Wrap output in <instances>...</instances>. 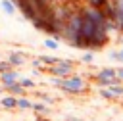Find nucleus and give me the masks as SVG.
Segmentation results:
<instances>
[{"label": "nucleus", "mask_w": 123, "mask_h": 121, "mask_svg": "<svg viewBox=\"0 0 123 121\" xmlns=\"http://www.w3.org/2000/svg\"><path fill=\"white\" fill-rule=\"evenodd\" d=\"M60 90L65 92V94H83V92L86 90V79H85L83 75L73 73L71 77H67V79L62 81Z\"/></svg>", "instance_id": "f257e3e1"}, {"label": "nucleus", "mask_w": 123, "mask_h": 121, "mask_svg": "<svg viewBox=\"0 0 123 121\" xmlns=\"http://www.w3.org/2000/svg\"><path fill=\"white\" fill-rule=\"evenodd\" d=\"M46 71L50 73V77H60V79H67L73 75L75 71V61L73 60H60L56 65L46 67Z\"/></svg>", "instance_id": "f03ea898"}, {"label": "nucleus", "mask_w": 123, "mask_h": 121, "mask_svg": "<svg viewBox=\"0 0 123 121\" xmlns=\"http://www.w3.org/2000/svg\"><path fill=\"white\" fill-rule=\"evenodd\" d=\"M19 79H21V75H19L17 69H10V71H6V73L0 75V83H2L4 88H6V86H12V85H15V83H19Z\"/></svg>", "instance_id": "7ed1b4c3"}, {"label": "nucleus", "mask_w": 123, "mask_h": 121, "mask_svg": "<svg viewBox=\"0 0 123 121\" xmlns=\"http://www.w3.org/2000/svg\"><path fill=\"white\" fill-rule=\"evenodd\" d=\"M6 60L10 61V65H12L13 69H17V67L25 65V61H27V56H25L23 52H19V50H12V52L8 54V58H6Z\"/></svg>", "instance_id": "20e7f679"}, {"label": "nucleus", "mask_w": 123, "mask_h": 121, "mask_svg": "<svg viewBox=\"0 0 123 121\" xmlns=\"http://www.w3.org/2000/svg\"><path fill=\"white\" fill-rule=\"evenodd\" d=\"M94 77H100V79H117V67H100Z\"/></svg>", "instance_id": "39448f33"}, {"label": "nucleus", "mask_w": 123, "mask_h": 121, "mask_svg": "<svg viewBox=\"0 0 123 121\" xmlns=\"http://www.w3.org/2000/svg\"><path fill=\"white\" fill-rule=\"evenodd\" d=\"M0 106L4 109H17V98L15 96H10V94H4L0 98Z\"/></svg>", "instance_id": "423d86ee"}, {"label": "nucleus", "mask_w": 123, "mask_h": 121, "mask_svg": "<svg viewBox=\"0 0 123 121\" xmlns=\"http://www.w3.org/2000/svg\"><path fill=\"white\" fill-rule=\"evenodd\" d=\"M6 90V94H10V96H15V98H19V96H25V88L19 85V83H15V85H12V86H6L4 88Z\"/></svg>", "instance_id": "0eeeda50"}, {"label": "nucleus", "mask_w": 123, "mask_h": 121, "mask_svg": "<svg viewBox=\"0 0 123 121\" xmlns=\"http://www.w3.org/2000/svg\"><path fill=\"white\" fill-rule=\"evenodd\" d=\"M0 8L6 15H13L17 12V6L13 4V0H0Z\"/></svg>", "instance_id": "6e6552de"}, {"label": "nucleus", "mask_w": 123, "mask_h": 121, "mask_svg": "<svg viewBox=\"0 0 123 121\" xmlns=\"http://www.w3.org/2000/svg\"><path fill=\"white\" fill-rule=\"evenodd\" d=\"M33 111H35L37 115H48V113H50V106H46L44 102L37 100V102H33Z\"/></svg>", "instance_id": "1a4fd4ad"}, {"label": "nucleus", "mask_w": 123, "mask_h": 121, "mask_svg": "<svg viewBox=\"0 0 123 121\" xmlns=\"http://www.w3.org/2000/svg\"><path fill=\"white\" fill-rule=\"evenodd\" d=\"M38 61H40L44 67H52V65H56V63L60 61V58L50 56V54H42V56H38Z\"/></svg>", "instance_id": "9d476101"}, {"label": "nucleus", "mask_w": 123, "mask_h": 121, "mask_svg": "<svg viewBox=\"0 0 123 121\" xmlns=\"http://www.w3.org/2000/svg\"><path fill=\"white\" fill-rule=\"evenodd\" d=\"M17 109H33V100L27 96H19L17 98Z\"/></svg>", "instance_id": "9b49d317"}, {"label": "nucleus", "mask_w": 123, "mask_h": 121, "mask_svg": "<svg viewBox=\"0 0 123 121\" xmlns=\"http://www.w3.org/2000/svg\"><path fill=\"white\" fill-rule=\"evenodd\" d=\"M42 44H44L46 50H58V48H60V40H58V38H52V36H46V38L42 40Z\"/></svg>", "instance_id": "f8f14e48"}, {"label": "nucleus", "mask_w": 123, "mask_h": 121, "mask_svg": "<svg viewBox=\"0 0 123 121\" xmlns=\"http://www.w3.org/2000/svg\"><path fill=\"white\" fill-rule=\"evenodd\" d=\"M19 85H21L25 90H35V88H37V83H35L31 77H21V79H19Z\"/></svg>", "instance_id": "ddd939ff"}, {"label": "nucleus", "mask_w": 123, "mask_h": 121, "mask_svg": "<svg viewBox=\"0 0 123 121\" xmlns=\"http://www.w3.org/2000/svg\"><path fill=\"white\" fill-rule=\"evenodd\" d=\"M108 58L113 60L115 63H123V46H121L119 50H111V52L108 54Z\"/></svg>", "instance_id": "4468645a"}, {"label": "nucleus", "mask_w": 123, "mask_h": 121, "mask_svg": "<svg viewBox=\"0 0 123 121\" xmlns=\"http://www.w3.org/2000/svg\"><path fill=\"white\" fill-rule=\"evenodd\" d=\"M37 98H40V102H44L46 106L56 104V98H54L52 94H48V92H38V94H37Z\"/></svg>", "instance_id": "2eb2a0df"}, {"label": "nucleus", "mask_w": 123, "mask_h": 121, "mask_svg": "<svg viewBox=\"0 0 123 121\" xmlns=\"http://www.w3.org/2000/svg\"><path fill=\"white\" fill-rule=\"evenodd\" d=\"M83 4H85V6H90V8H98V10H102V8L108 4V0H83Z\"/></svg>", "instance_id": "dca6fc26"}, {"label": "nucleus", "mask_w": 123, "mask_h": 121, "mask_svg": "<svg viewBox=\"0 0 123 121\" xmlns=\"http://www.w3.org/2000/svg\"><path fill=\"white\" fill-rule=\"evenodd\" d=\"M110 90L115 96V100H123V85H111Z\"/></svg>", "instance_id": "f3484780"}, {"label": "nucleus", "mask_w": 123, "mask_h": 121, "mask_svg": "<svg viewBox=\"0 0 123 121\" xmlns=\"http://www.w3.org/2000/svg\"><path fill=\"white\" fill-rule=\"evenodd\" d=\"M81 61H83V63H92V61H94V52L85 50V52L81 54Z\"/></svg>", "instance_id": "a211bd4d"}, {"label": "nucleus", "mask_w": 123, "mask_h": 121, "mask_svg": "<svg viewBox=\"0 0 123 121\" xmlns=\"http://www.w3.org/2000/svg\"><path fill=\"white\" fill-rule=\"evenodd\" d=\"M98 94H100V98H104V100H115V96L111 94L110 88H98Z\"/></svg>", "instance_id": "6ab92c4d"}, {"label": "nucleus", "mask_w": 123, "mask_h": 121, "mask_svg": "<svg viewBox=\"0 0 123 121\" xmlns=\"http://www.w3.org/2000/svg\"><path fill=\"white\" fill-rule=\"evenodd\" d=\"M10 69H13V67L10 65V61H8V60H0V75L6 73V71H10Z\"/></svg>", "instance_id": "aec40b11"}, {"label": "nucleus", "mask_w": 123, "mask_h": 121, "mask_svg": "<svg viewBox=\"0 0 123 121\" xmlns=\"http://www.w3.org/2000/svg\"><path fill=\"white\" fill-rule=\"evenodd\" d=\"M62 81H63V79H60V77H50V85H52V86H56V88H60V86H62Z\"/></svg>", "instance_id": "412c9836"}, {"label": "nucleus", "mask_w": 123, "mask_h": 121, "mask_svg": "<svg viewBox=\"0 0 123 121\" xmlns=\"http://www.w3.org/2000/svg\"><path fill=\"white\" fill-rule=\"evenodd\" d=\"M63 119H65V121H83L81 117H77V115H73V113H69V115H65Z\"/></svg>", "instance_id": "4be33fe9"}, {"label": "nucleus", "mask_w": 123, "mask_h": 121, "mask_svg": "<svg viewBox=\"0 0 123 121\" xmlns=\"http://www.w3.org/2000/svg\"><path fill=\"white\" fill-rule=\"evenodd\" d=\"M117 77L123 81V67H117Z\"/></svg>", "instance_id": "5701e85b"}, {"label": "nucleus", "mask_w": 123, "mask_h": 121, "mask_svg": "<svg viewBox=\"0 0 123 121\" xmlns=\"http://www.w3.org/2000/svg\"><path fill=\"white\" fill-rule=\"evenodd\" d=\"M4 92H6V90H4V86H2V85H0V98H2V96H4Z\"/></svg>", "instance_id": "b1692460"}, {"label": "nucleus", "mask_w": 123, "mask_h": 121, "mask_svg": "<svg viewBox=\"0 0 123 121\" xmlns=\"http://www.w3.org/2000/svg\"><path fill=\"white\" fill-rule=\"evenodd\" d=\"M119 42H121V46H123V35H121V38H119Z\"/></svg>", "instance_id": "393cba45"}, {"label": "nucleus", "mask_w": 123, "mask_h": 121, "mask_svg": "<svg viewBox=\"0 0 123 121\" xmlns=\"http://www.w3.org/2000/svg\"><path fill=\"white\" fill-rule=\"evenodd\" d=\"M60 121H65V119H60Z\"/></svg>", "instance_id": "a878e982"}]
</instances>
